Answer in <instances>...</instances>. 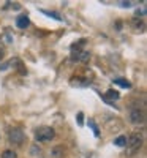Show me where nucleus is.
<instances>
[{
  "label": "nucleus",
  "mask_w": 147,
  "mask_h": 158,
  "mask_svg": "<svg viewBox=\"0 0 147 158\" xmlns=\"http://www.w3.org/2000/svg\"><path fill=\"white\" fill-rule=\"evenodd\" d=\"M120 98V94H119V92L117 90H108V92H106V95H104V100H119Z\"/></svg>",
  "instance_id": "obj_6"
},
{
  "label": "nucleus",
  "mask_w": 147,
  "mask_h": 158,
  "mask_svg": "<svg viewBox=\"0 0 147 158\" xmlns=\"http://www.w3.org/2000/svg\"><path fill=\"white\" fill-rule=\"evenodd\" d=\"M89 57H90L89 52H87V51H82V54H81V62H87Z\"/></svg>",
  "instance_id": "obj_14"
},
{
  "label": "nucleus",
  "mask_w": 147,
  "mask_h": 158,
  "mask_svg": "<svg viewBox=\"0 0 147 158\" xmlns=\"http://www.w3.org/2000/svg\"><path fill=\"white\" fill-rule=\"evenodd\" d=\"M2 158H18L16 152H13V150H5L2 153Z\"/></svg>",
  "instance_id": "obj_10"
},
{
  "label": "nucleus",
  "mask_w": 147,
  "mask_h": 158,
  "mask_svg": "<svg viewBox=\"0 0 147 158\" xmlns=\"http://www.w3.org/2000/svg\"><path fill=\"white\" fill-rule=\"evenodd\" d=\"M141 144H142V138H141V135H138V133H133V135L127 139V147L130 149V152L138 150V149L141 147Z\"/></svg>",
  "instance_id": "obj_4"
},
{
  "label": "nucleus",
  "mask_w": 147,
  "mask_h": 158,
  "mask_svg": "<svg viewBox=\"0 0 147 158\" xmlns=\"http://www.w3.org/2000/svg\"><path fill=\"white\" fill-rule=\"evenodd\" d=\"M133 25H135V29H142L144 27V24H142V21H138V18H135V19H133Z\"/></svg>",
  "instance_id": "obj_13"
},
{
  "label": "nucleus",
  "mask_w": 147,
  "mask_h": 158,
  "mask_svg": "<svg viewBox=\"0 0 147 158\" xmlns=\"http://www.w3.org/2000/svg\"><path fill=\"white\" fill-rule=\"evenodd\" d=\"M56 138V130L51 127H40L35 130V139L38 142H48Z\"/></svg>",
  "instance_id": "obj_1"
},
{
  "label": "nucleus",
  "mask_w": 147,
  "mask_h": 158,
  "mask_svg": "<svg viewBox=\"0 0 147 158\" xmlns=\"http://www.w3.org/2000/svg\"><path fill=\"white\" fill-rule=\"evenodd\" d=\"M8 139H10L11 144H16V146H22V144L25 142V133H24L21 128L13 127V128H10V131H8Z\"/></svg>",
  "instance_id": "obj_2"
},
{
  "label": "nucleus",
  "mask_w": 147,
  "mask_h": 158,
  "mask_svg": "<svg viewBox=\"0 0 147 158\" xmlns=\"http://www.w3.org/2000/svg\"><path fill=\"white\" fill-rule=\"evenodd\" d=\"M41 13L43 15H46V16H49V18H52V19H56V21H62V18L57 15V13H54V11H48V10H41Z\"/></svg>",
  "instance_id": "obj_9"
},
{
  "label": "nucleus",
  "mask_w": 147,
  "mask_h": 158,
  "mask_svg": "<svg viewBox=\"0 0 147 158\" xmlns=\"http://www.w3.org/2000/svg\"><path fill=\"white\" fill-rule=\"evenodd\" d=\"M114 144H116L117 147H125V146H127V136H119V138H116Z\"/></svg>",
  "instance_id": "obj_8"
},
{
  "label": "nucleus",
  "mask_w": 147,
  "mask_h": 158,
  "mask_svg": "<svg viewBox=\"0 0 147 158\" xmlns=\"http://www.w3.org/2000/svg\"><path fill=\"white\" fill-rule=\"evenodd\" d=\"M2 59H3V51L0 49V62H2Z\"/></svg>",
  "instance_id": "obj_17"
},
{
  "label": "nucleus",
  "mask_w": 147,
  "mask_h": 158,
  "mask_svg": "<svg viewBox=\"0 0 147 158\" xmlns=\"http://www.w3.org/2000/svg\"><path fill=\"white\" fill-rule=\"evenodd\" d=\"M52 156H56V158H60V156H62V149H60V147H56V149H52Z\"/></svg>",
  "instance_id": "obj_11"
},
{
  "label": "nucleus",
  "mask_w": 147,
  "mask_h": 158,
  "mask_svg": "<svg viewBox=\"0 0 147 158\" xmlns=\"http://www.w3.org/2000/svg\"><path fill=\"white\" fill-rule=\"evenodd\" d=\"M16 25L19 29H27L29 25H30V19H29V16H19L18 18V21H16Z\"/></svg>",
  "instance_id": "obj_5"
},
{
  "label": "nucleus",
  "mask_w": 147,
  "mask_h": 158,
  "mask_svg": "<svg viewBox=\"0 0 147 158\" xmlns=\"http://www.w3.org/2000/svg\"><path fill=\"white\" fill-rule=\"evenodd\" d=\"M144 118H145V115H144V111H142V109L133 108V109L130 111V122H131L133 125H141V123H144Z\"/></svg>",
  "instance_id": "obj_3"
},
{
  "label": "nucleus",
  "mask_w": 147,
  "mask_h": 158,
  "mask_svg": "<svg viewBox=\"0 0 147 158\" xmlns=\"http://www.w3.org/2000/svg\"><path fill=\"white\" fill-rule=\"evenodd\" d=\"M82 118H84V114H82V112H79V114H78V125H82V123H84Z\"/></svg>",
  "instance_id": "obj_15"
},
{
  "label": "nucleus",
  "mask_w": 147,
  "mask_h": 158,
  "mask_svg": "<svg viewBox=\"0 0 147 158\" xmlns=\"http://www.w3.org/2000/svg\"><path fill=\"white\" fill-rule=\"evenodd\" d=\"M114 84H117V85H120V87H124V89H130L131 87V82H128L127 79H114Z\"/></svg>",
  "instance_id": "obj_7"
},
{
  "label": "nucleus",
  "mask_w": 147,
  "mask_h": 158,
  "mask_svg": "<svg viewBox=\"0 0 147 158\" xmlns=\"http://www.w3.org/2000/svg\"><path fill=\"white\" fill-rule=\"evenodd\" d=\"M89 125L92 127V130H93V135H95V136H100V131H98V128H97V125L95 123H93L92 120H89Z\"/></svg>",
  "instance_id": "obj_12"
},
{
  "label": "nucleus",
  "mask_w": 147,
  "mask_h": 158,
  "mask_svg": "<svg viewBox=\"0 0 147 158\" xmlns=\"http://www.w3.org/2000/svg\"><path fill=\"white\" fill-rule=\"evenodd\" d=\"M119 5L124 6V8H130V6L133 5V2H119Z\"/></svg>",
  "instance_id": "obj_16"
}]
</instances>
